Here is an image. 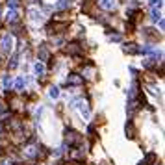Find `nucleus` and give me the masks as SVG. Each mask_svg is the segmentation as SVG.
Masks as SVG:
<instances>
[{"label": "nucleus", "mask_w": 165, "mask_h": 165, "mask_svg": "<svg viewBox=\"0 0 165 165\" xmlns=\"http://www.w3.org/2000/svg\"><path fill=\"white\" fill-rule=\"evenodd\" d=\"M43 70H45V67H43L41 63H37V65H35V73H37V74H43Z\"/></svg>", "instance_id": "nucleus-8"}, {"label": "nucleus", "mask_w": 165, "mask_h": 165, "mask_svg": "<svg viewBox=\"0 0 165 165\" xmlns=\"http://www.w3.org/2000/svg\"><path fill=\"white\" fill-rule=\"evenodd\" d=\"M152 19H160V13H158V11H156V9H154V11H152Z\"/></svg>", "instance_id": "nucleus-11"}, {"label": "nucleus", "mask_w": 165, "mask_h": 165, "mask_svg": "<svg viewBox=\"0 0 165 165\" xmlns=\"http://www.w3.org/2000/svg\"><path fill=\"white\" fill-rule=\"evenodd\" d=\"M80 82H82V80H80V78H78L76 74H73V78L69 80V84H80Z\"/></svg>", "instance_id": "nucleus-9"}, {"label": "nucleus", "mask_w": 165, "mask_h": 165, "mask_svg": "<svg viewBox=\"0 0 165 165\" xmlns=\"http://www.w3.org/2000/svg\"><path fill=\"white\" fill-rule=\"evenodd\" d=\"M2 48H4V50H9V48H11V37H9V35H6V37L2 39Z\"/></svg>", "instance_id": "nucleus-3"}, {"label": "nucleus", "mask_w": 165, "mask_h": 165, "mask_svg": "<svg viewBox=\"0 0 165 165\" xmlns=\"http://www.w3.org/2000/svg\"><path fill=\"white\" fill-rule=\"evenodd\" d=\"M30 19H32L34 22H37V20L41 22V20H43V17H41V13H37V11H34V9L30 11Z\"/></svg>", "instance_id": "nucleus-4"}, {"label": "nucleus", "mask_w": 165, "mask_h": 165, "mask_svg": "<svg viewBox=\"0 0 165 165\" xmlns=\"http://www.w3.org/2000/svg\"><path fill=\"white\" fill-rule=\"evenodd\" d=\"M9 84H11V82H9V78H4V87H8Z\"/></svg>", "instance_id": "nucleus-12"}, {"label": "nucleus", "mask_w": 165, "mask_h": 165, "mask_svg": "<svg viewBox=\"0 0 165 165\" xmlns=\"http://www.w3.org/2000/svg\"><path fill=\"white\" fill-rule=\"evenodd\" d=\"M73 104L80 109V113H82L84 117H89V108H87V102H84V100H74Z\"/></svg>", "instance_id": "nucleus-1"}, {"label": "nucleus", "mask_w": 165, "mask_h": 165, "mask_svg": "<svg viewBox=\"0 0 165 165\" xmlns=\"http://www.w3.org/2000/svg\"><path fill=\"white\" fill-rule=\"evenodd\" d=\"M17 17H19V13H17L15 9H11V11H8V20H11V22H15V20H17Z\"/></svg>", "instance_id": "nucleus-5"}, {"label": "nucleus", "mask_w": 165, "mask_h": 165, "mask_svg": "<svg viewBox=\"0 0 165 165\" xmlns=\"http://www.w3.org/2000/svg\"><path fill=\"white\" fill-rule=\"evenodd\" d=\"M100 6L104 9H113L115 8V0H100Z\"/></svg>", "instance_id": "nucleus-2"}, {"label": "nucleus", "mask_w": 165, "mask_h": 165, "mask_svg": "<svg viewBox=\"0 0 165 165\" xmlns=\"http://www.w3.org/2000/svg\"><path fill=\"white\" fill-rule=\"evenodd\" d=\"M2 165H11V163H9V161H4V163H2Z\"/></svg>", "instance_id": "nucleus-13"}, {"label": "nucleus", "mask_w": 165, "mask_h": 165, "mask_svg": "<svg viewBox=\"0 0 165 165\" xmlns=\"http://www.w3.org/2000/svg\"><path fill=\"white\" fill-rule=\"evenodd\" d=\"M26 82H28V80H26V78H19V80H17V87H19V89H20V87H22V85H26Z\"/></svg>", "instance_id": "nucleus-7"}, {"label": "nucleus", "mask_w": 165, "mask_h": 165, "mask_svg": "<svg viewBox=\"0 0 165 165\" xmlns=\"http://www.w3.org/2000/svg\"><path fill=\"white\" fill-rule=\"evenodd\" d=\"M58 95H59V91H58V87H52V89H50V97H54V99H56Z\"/></svg>", "instance_id": "nucleus-10"}, {"label": "nucleus", "mask_w": 165, "mask_h": 165, "mask_svg": "<svg viewBox=\"0 0 165 165\" xmlns=\"http://www.w3.org/2000/svg\"><path fill=\"white\" fill-rule=\"evenodd\" d=\"M26 156H28V158H34V156H35V149H34V147H28V149H26Z\"/></svg>", "instance_id": "nucleus-6"}]
</instances>
